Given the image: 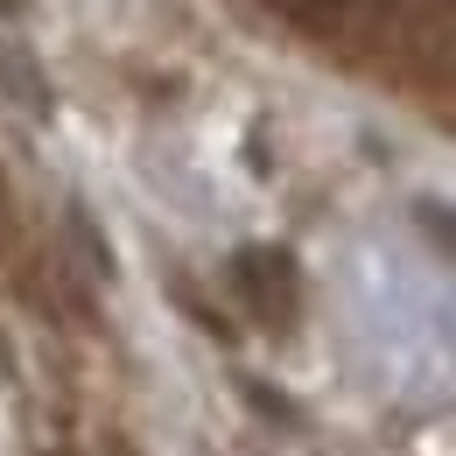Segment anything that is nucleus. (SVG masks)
Segmentation results:
<instances>
[{
	"instance_id": "f257e3e1",
	"label": "nucleus",
	"mask_w": 456,
	"mask_h": 456,
	"mask_svg": "<svg viewBox=\"0 0 456 456\" xmlns=\"http://www.w3.org/2000/svg\"><path fill=\"white\" fill-rule=\"evenodd\" d=\"M239 288H246V302L267 323L295 316V267H288V253H239Z\"/></svg>"
}]
</instances>
